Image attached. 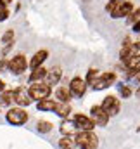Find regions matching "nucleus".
Wrapping results in <instances>:
<instances>
[{"mask_svg":"<svg viewBox=\"0 0 140 149\" xmlns=\"http://www.w3.org/2000/svg\"><path fill=\"white\" fill-rule=\"evenodd\" d=\"M105 9L111 12V16L114 19H118V17L130 16L132 10H133V3L132 2H126V0H111V3H107Z\"/></svg>","mask_w":140,"mask_h":149,"instance_id":"nucleus-1","label":"nucleus"},{"mask_svg":"<svg viewBox=\"0 0 140 149\" xmlns=\"http://www.w3.org/2000/svg\"><path fill=\"white\" fill-rule=\"evenodd\" d=\"M74 141H76V144H78L80 149H97V146H99V139H97V135L92 130L80 132Z\"/></svg>","mask_w":140,"mask_h":149,"instance_id":"nucleus-2","label":"nucleus"},{"mask_svg":"<svg viewBox=\"0 0 140 149\" xmlns=\"http://www.w3.org/2000/svg\"><path fill=\"white\" fill-rule=\"evenodd\" d=\"M28 92H30L31 99L42 101V99H47V97L50 95V85H49V83H35V85L30 87Z\"/></svg>","mask_w":140,"mask_h":149,"instance_id":"nucleus-3","label":"nucleus"},{"mask_svg":"<svg viewBox=\"0 0 140 149\" xmlns=\"http://www.w3.org/2000/svg\"><path fill=\"white\" fill-rule=\"evenodd\" d=\"M114 81H116V74L114 73H105V74H102V76H97V78L94 80L92 87H94L95 90H102V88L111 87Z\"/></svg>","mask_w":140,"mask_h":149,"instance_id":"nucleus-4","label":"nucleus"},{"mask_svg":"<svg viewBox=\"0 0 140 149\" xmlns=\"http://www.w3.org/2000/svg\"><path fill=\"white\" fill-rule=\"evenodd\" d=\"M26 120H28V114L24 109L16 108V109H10L7 113V121L12 125H23V123H26Z\"/></svg>","mask_w":140,"mask_h":149,"instance_id":"nucleus-5","label":"nucleus"},{"mask_svg":"<svg viewBox=\"0 0 140 149\" xmlns=\"http://www.w3.org/2000/svg\"><path fill=\"white\" fill-rule=\"evenodd\" d=\"M26 66H28V63H26V59H24V56H16V57H12L9 63H7V68L12 71V73H23L24 70H26Z\"/></svg>","mask_w":140,"mask_h":149,"instance_id":"nucleus-6","label":"nucleus"},{"mask_svg":"<svg viewBox=\"0 0 140 149\" xmlns=\"http://www.w3.org/2000/svg\"><path fill=\"white\" fill-rule=\"evenodd\" d=\"M102 108L105 109V113H107L109 116H114V114H118V113H119L121 104H119V101H118L114 95H109V97H105V99H104Z\"/></svg>","mask_w":140,"mask_h":149,"instance_id":"nucleus-7","label":"nucleus"},{"mask_svg":"<svg viewBox=\"0 0 140 149\" xmlns=\"http://www.w3.org/2000/svg\"><path fill=\"white\" fill-rule=\"evenodd\" d=\"M92 120H94L97 125L105 127L107 121H109V114L105 113V109L102 106H94V108H92Z\"/></svg>","mask_w":140,"mask_h":149,"instance_id":"nucleus-8","label":"nucleus"},{"mask_svg":"<svg viewBox=\"0 0 140 149\" xmlns=\"http://www.w3.org/2000/svg\"><path fill=\"white\" fill-rule=\"evenodd\" d=\"M85 90H87V81H83L81 78H73V80H71V83H69L71 95L81 97V95L85 94Z\"/></svg>","mask_w":140,"mask_h":149,"instance_id":"nucleus-9","label":"nucleus"},{"mask_svg":"<svg viewBox=\"0 0 140 149\" xmlns=\"http://www.w3.org/2000/svg\"><path fill=\"white\" fill-rule=\"evenodd\" d=\"M14 101H16L19 106H30L33 99H31V95H30L28 90H24L23 87H19V88L14 90Z\"/></svg>","mask_w":140,"mask_h":149,"instance_id":"nucleus-10","label":"nucleus"},{"mask_svg":"<svg viewBox=\"0 0 140 149\" xmlns=\"http://www.w3.org/2000/svg\"><path fill=\"white\" fill-rule=\"evenodd\" d=\"M74 123H76V127L81 128V130H94V127H95V121H94L92 118L83 116V114H76V116H74Z\"/></svg>","mask_w":140,"mask_h":149,"instance_id":"nucleus-11","label":"nucleus"},{"mask_svg":"<svg viewBox=\"0 0 140 149\" xmlns=\"http://www.w3.org/2000/svg\"><path fill=\"white\" fill-rule=\"evenodd\" d=\"M126 66H128V70H130V76H135V74L140 71V54H133L132 57H128V61H126Z\"/></svg>","mask_w":140,"mask_h":149,"instance_id":"nucleus-12","label":"nucleus"},{"mask_svg":"<svg viewBox=\"0 0 140 149\" xmlns=\"http://www.w3.org/2000/svg\"><path fill=\"white\" fill-rule=\"evenodd\" d=\"M61 76H62L61 68H52L50 71H47V83L49 85H55L61 80Z\"/></svg>","mask_w":140,"mask_h":149,"instance_id":"nucleus-13","label":"nucleus"},{"mask_svg":"<svg viewBox=\"0 0 140 149\" xmlns=\"http://www.w3.org/2000/svg\"><path fill=\"white\" fill-rule=\"evenodd\" d=\"M47 50H38L35 56H33V59H31V63H30V66H31V70H35L38 66H42V63L47 59Z\"/></svg>","mask_w":140,"mask_h":149,"instance_id":"nucleus-14","label":"nucleus"},{"mask_svg":"<svg viewBox=\"0 0 140 149\" xmlns=\"http://www.w3.org/2000/svg\"><path fill=\"white\" fill-rule=\"evenodd\" d=\"M55 104H57V102H54V101L42 99V101L36 104V108H38L40 111H54V109H55Z\"/></svg>","mask_w":140,"mask_h":149,"instance_id":"nucleus-15","label":"nucleus"},{"mask_svg":"<svg viewBox=\"0 0 140 149\" xmlns=\"http://www.w3.org/2000/svg\"><path fill=\"white\" fill-rule=\"evenodd\" d=\"M76 128H78V127H76V123H74V121H68V120L61 125V132H62L64 135H71V134H74V132H76Z\"/></svg>","mask_w":140,"mask_h":149,"instance_id":"nucleus-16","label":"nucleus"},{"mask_svg":"<svg viewBox=\"0 0 140 149\" xmlns=\"http://www.w3.org/2000/svg\"><path fill=\"white\" fill-rule=\"evenodd\" d=\"M74 146H76V141L71 139L69 135H64V137L59 141V148L61 149H74Z\"/></svg>","mask_w":140,"mask_h":149,"instance_id":"nucleus-17","label":"nucleus"},{"mask_svg":"<svg viewBox=\"0 0 140 149\" xmlns=\"http://www.w3.org/2000/svg\"><path fill=\"white\" fill-rule=\"evenodd\" d=\"M47 76V70L45 68H42V66H38L33 70V73L30 76V81H38V80H42V78H45Z\"/></svg>","mask_w":140,"mask_h":149,"instance_id":"nucleus-18","label":"nucleus"},{"mask_svg":"<svg viewBox=\"0 0 140 149\" xmlns=\"http://www.w3.org/2000/svg\"><path fill=\"white\" fill-rule=\"evenodd\" d=\"M54 111H55V114H59V116L66 118V116L69 114V106H68V102H57Z\"/></svg>","mask_w":140,"mask_h":149,"instance_id":"nucleus-19","label":"nucleus"},{"mask_svg":"<svg viewBox=\"0 0 140 149\" xmlns=\"http://www.w3.org/2000/svg\"><path fill=\"white\" fill-rule=\"evenodd\" d=\"M12 101H14V90H7V92H3V90H2V97H0V102H2L3 106H9Z\"/></svg>","mask_w":140,"mask_h":149,"instance_id":"nucleus-20","label":"nucleus"},{"mask_svg":"<svg viewBox=\"0 0 140 149\" xmlns=\"http://www.w3.org/2000/svg\"><path fill=\"white\" fill-rule=\"evenodd\" d=\"M69 95H71V92L68 90V88H57V92H55V97L61 101V102H68L69 101Z\"/></svg>","mask_w":140,"mask_h":149,"instance_id":"nucleus-21","label":"nucleus"},{"mask_svg":"<svg viewBox=\"0 0 140 149\" xmlns=\"http://www.w3.org/2000/svg\"><path fill=\"white\" fill-rule=\"evenodd\" d=\"M38 132H42V134H47V132H50L52 130V123H49V121H38Z\"/></svg>","mask_w":140,"mask_h":149,"instance_id":"nucleus-22","label":"nucleus"},{"mask_svg":"<svg viewBox=\"0 0 140 149\" xmlns=\"http://www.w3.org/2000/svg\"><path fill=\"white\" fill-rule=\"evenodd\" d=\"M12 38H14V31L12 30H9V31H5L3 33V37H2V43H12Z\"/></svg>","mask_w":140,"mask_h":149,"instance_id":"nucleus-23","label":"nucleus"},{"mask_svg":"<svg viewBox=\"0 0 140 149\" xmlns=\"http://www.w3.org/2000/svg\"><path fill=\"white\" fill-rule=\"evenodd\" d=\"M97 76H99L97 70H90V71H88V74H87V83H88V85H92V83H94V80H95Z\"/></svg>","mask_w":140,"mask_h":149,"instance_id":"nucleus-24","label":"nucleus"},{"mask_svg":"<svg viewBox=\"0 0 140 149\" xmlns=\"http://www.w3.org/2000/svg\"><path fill=\"white\" fill-rule=\"evenodd\" d=\"M119 92H121V95H123L125 99L132 95V90H130V88H128L126 85H119Z\"/></svg>","mask_w":140,"mask_h":149,"instance_id":"nucleus-25","label":"nucleus"},{"mask_svg":"<svg viewBox=\"0 0 140 149\" xmlns=\"http://www.w3.org/2000/svg\"><path fill=\"white\" fill-rule=\"evenodd\" d=\"M139 19H140V9L139 10H135L133 14H130V19H128V21H130V23H137Z\"/></svg>","mask_w":140,"mask_h":149,"instance_id":"nucleus-26","label":"nucleus"},{"mask_svg":"<svg viewBox=\"0 0 140 149\" xmlns=\"http://www.w3.org/2000/svg\"><path fill=\"white\" fill-rule=\"evenodd\" d=\"M7 17H9V10L7 9H2L0 10V21H5Z\"/></svg>","mask_w":140,"mask_h":149,"instance_id":"nucleus-27","label":"nucleus"},{"mask_svg":"<svg viewBox=\"0 0 140 149\" xmlns=\"http://www.w3.org/2000/svg\"><path fill=\"white\" fill-rule=\"evenodd\" d=\"M133 31H137V33H140V19L137 21V23H133Z\"/></svg>","mask_w":140,"mask_h":149,"instance_id":"nucleus-28","label":"nucleus"},{"mask_svg":"<svg viewBox=\"0 0 140 149\" xmlns=\"http://www.w3.org/2000/svg\"><path fill=\"white\" fill-rule=\"evenodd\" d=\"M5 68H7V63H5V61H0V71L5 70Z\"/></svg>","mask_w":140,"mask_h":149,"instance_id":"nucleus-29","label":"nucleus"},{"mask_svg":"<svg viewBox=\"0 0 140 149\" xmlns=\"http://www.w3.org/2000/svg\"><path fill=\"white\" fill-rule=\"evenodd\" d=\"M2 9H5V3H3V2L0 0V10H2Z\"/></svg>","mask_w":140,"mask_h":149,"instance_id":"nucleus-30","label":"nucleus"},{"mask_svg":"<svg viewBox=\"0 0 140 149\" xmlns=\"http://www.w3.org/2000/svg\"><path fill=\"white\" fill-rule=\"evenodd\" d=\"M2 2H3V3H5V5H9V3H10V2H12V0H2Z\"/></svg>","mask_w":140,"mask_h":149,"instance_id":"nucleus-31","label":"nucleus"},{"mask_svg":"<svg viewBox=\"0 0 140 149\" xmlns=\"http://www.w3.org/2000/svg\"><path fill=\"white\" fill-rule=\"evenodd\" d=\"M2 90H3V81L0 80V92H2Z\"/></svg>","mask_w":140,"mask_h":149,"instance_id":"nucleus-32","label":"nucleus"},{"mask_svg":"<svg viewBox=\"0 0 140 149\" xmlns=\"http://www.w3.org/2000/svg\"><path fill=\"white\" fill-rule=\"evenodd\" d=\"M137 97H140V87H139V90H137Z\"/></svg>","mask_w":140,"mask_h":149,"instance_id":"nucleus-33","label":"nucleus"}]
</instances>
